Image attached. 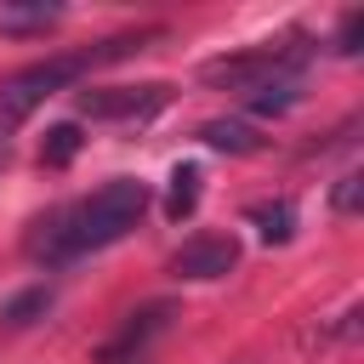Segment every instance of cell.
<instances>
[{"instance_id":"1","label":"cell","mask_w":364,"mask_h":364,"mask_svg":"<svg viewBox=\"0 0 364 364\" xmlns=\"http://www.w3.org/2000/svg\"><path fill=\"white\" fill-rule=\"evenodd\" d=\"M142 210H148V182L114 176V182H102L97 193H85V199L51 210L46 222H34L28 256H34V262H74V256H85V250H102V245L125 239V233L142 222Z\"/></svg>"},{"instance_id":"2","label":"cell","mask_w":364,"mask_h":364,"mask_svg":"<svg viewBox=\"0 0 364 364\" xmlns=\"http://www.w3.org/2000/svg\"><path fill=\"white\" fill-rule=\"evenodd\" d=\"M148 40H154V34H114V40H102V46L63 51V57H46V63H28V68L6 74V80H0V148H6V131H17L46 97L80 85L97 63H114V57H125V51H142Z\"/></svg>"},{"instance_id":"3","label":"cell","mask_w":364,"mask_h":364,"mask_svg":"<svg viewBox=\"0 0 364 364\" xmlns=\"http://www.w3.org/2000/svg\"><path fill=\"white\" fill-rule=\"evenodd\" d=\"M301 63H307V46L301 40H262L250 51H228V57H210L199 63V80L216 85V91H262L273 80H301Z\"/></svg>"},{"instance_id":"4","label":"cell","mask_w":364,"mask_h":364,"mask_svg":"<svg viewBox=\"0 0 364 364\" xmlns=\"http://www.w3.org/2000/svg\"><path fill=\"white\" fill-rule=\"evenodd\" d=\"M165 102H171V85H165V80H148V85H102V91H80V114H85V119H154Z\"/></svg>"},{"instance_id":"5","label":"cell","mask_w":364,"mask_h":364,"mask_svg":"<svg viewBox=\"0 0 364 364\" xmlns=\"http://www.w3.org/2000/svg\"><path fill=\"white\" fill-rule=\"evenodd\" d=\"M171 318H176V307H171V301H148V307H136V313H131V318H125V324L97 347V364H136Z\"/></svg>"},{"instance_id":"6","label":"cell","mask_w":364,"mask_h":364,"mask_svg":"<svg viewBox=\"0 0 364 364\" xmlns=\"http://www.w3.org/2000/svg\"><path fill=\"white\" fill-rule=\"evenodd\" d=\"M233 267H239V245H233L228 233H199V239H188V245L171 256V273H176V279H188V284L228 279Z\"/></svg>"},{"instance_id":"7","label":"cell","mask_w":364,"mask_h":364,"mask_svg":"<svg viewBox=\"0 0 364 364\" xmlns=\"http://www.w3.org/2000/svg\"><path fill=\"white\" fill-rule=\"evenodd\" d=\"M57 17H63V6H46V0H34V6L0 0V28H6V34H46Z\"/></svg>"},{"instance_id":"8","label":"cell","mask_w":364,"mask_h":364,"mask_svg":"<svg viewBox=\"0 0 364 364\" xmlns=\"http://www.w3.org/2000/svg\"><path fill=\"white\" fill-rule=\"evenodd\" d=\"M199 142H210V148H222V154H256V148H262V136H256L245 119H210V125H199Z\"/></svg>"},{"instance_id":"9","label":"cell","mask_w":364,"mask_h":364,"mask_svg":"<svg viewBox=\"0 0 364 364\" xmlns=\"http://www.w3.org/2000/svg\"><path fill=\"white\" fill-rule=\"evenodd\" d=\"M250 222L262 228L267 245H284V239L296 233V205H290V199H262V205H250Z\"/></svg>"},{"instance_id":"10","label":"cell","mask_w":364,"mask_h":364,"mask_svg":"<svg viewBox=\"0 0 364 364\" xmlns=\"http://www.w3.org/2000/svg\"><path fill=\"white\" fill-rule=\"evenodd\" d=\"M199 165H176L171 171V193H165V216L171 222H182V216H193V205H199Z\"/></svg>"},{"instance_id":"11","label":"cell","mask_w":364,"mask_h":364,"mask_svg":"<svg viewBox=\"0 0 364 364\" xmlns=\"http://www.w3.org/2000/svg\"><path fill=\"white\" fill-rule=\"evenodd\" d=\"M245 102H250V114H284V108H296V102H301V80H273V85L250 91Z\"/></svg>"},{"instance_id":"12","label":"cell","mask_w":364,"mask_h":364,"mask_svg":"<svg viewBox=\"0 0 364 364\" xmlns=\"http://www.w3.org/2000/svg\"><path fill=\"white\" fill-rule=\"evenodd\" d=\"M80 142H85V136H80V125H74V119L51 125V131H46V142H40V165H68V159L80 154Z\"/></svg>"},{"instance_id":"13","label":"cell","mask_w":364,"mask_h":364,"mask_svg":"<svg viewBox=\"0 0 364 364\" xmlns=\"http://www.w3.org/2000/svg\"><path fill=\"white\" fill-rule=\"evenodd\" d=\"M358 205H364V171L336 176V188H330V210H336V216H358Z\"/></svg>"},{"instance_id":"14","label":"cell","mask_w":364,"mask_h":364,"mask_svg":"<svg viewBox=\"0 0 364 364\" xmlns=\"http://www.w3.org/2000/svg\"><path fill=\"white\" fill-rule=\"evenodd\" d=\"M358 34H364V11H347L341 34H336V51H358Z\"/></svg>"},{"instance_id":"15","label":"cell","mask_w":364,"mask_h":364,"mask_svg":"<svg viewBox=\"0 0 364 364\" xmlns=\"http://www.w3.org/2000/svg\"><path fill=\"white\" fill-rule=\"evenodd\" d=\"M40 307H46V290H28V296H17V301L6 307V318H11V324H28V313H40Z\"/></svg>"}]
</instances>
